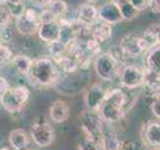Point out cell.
Masks as SVG:
<instances>
[{
	"label": "cell",
	"instance_id": "6da1fadb",
	"mask_svg": "<svg viewBox=\"0 0 160 150\" xmlns=\"http://www.w3.org/2000/svg\"><path fill=\"white\" fill-rule=\"evenodd\" d=\"M60 73L61 70L51 57H39L32 60L28 77L35 85L50 87L59 81Z\"/></svg>",
	"mask_w": 160,
	"mask_h": 150
},
{
	"label": "cell",
	"instance_id": "7a4b0ae2",
	"mask_svg": "<svg viewBox=\"0 0 160 150\" xmlns=\"http://www.w3.org/2000/svg\"><path fill=\"white\" fill-rule=\"evenodd\" d=\"M30 97V90L24 85L9 87L1 96V106L9 113L20 112L27 104Z\"/></svg>",
	"mask_w": 160,
	"mask_h": 150
},
{
	"label": "cell",
	"instance_id": "3957f363",
	"mask_svg": "<svg viewBox=\"0 0 160 150\" xmlns=\"http://www.w3.org/2000/svg\"><path fill=\"white\" fill-rule=\"evenodd\" d=\"M79 119L80 127L85 135L84 137L99 142L104 132V122L100 117L98 111H92V110L86 109L79 115Z\"/></svg>",
	"mask_w": 160,
	"mask_h": 150
},
{
	"label": "cell",
	"instance_id": "277c9868",
	"mask_svg": "<svg viewBox=\"0 0 160 150\" xmlns=\"http://www.w3.org/2000/svg\"><path fill=\"white\" fill-rule=\"evenodd\" d=\"M94 69L97 76L104 81H113L120 74L118 59L109 52L97 55L94 60Z\"/></svg>",
	"mask_w": 160,
	"mask_h": 150
},
{
	"label": "cell",
	"instance_id": "5b68a950",
	"mask_svg": "<svg viewBox=\"0 0 160 150\" xmlns=\"http://www.w3.org/2000/svg\"><path fill=\"white\" fill-rule=\"evenodd\" d=\"M31 140L39 147H48L52 145L56 139V133L53 126L47 121H36L30 128Z\"/></svg>",
	"mask_w": 160,
	"mask_h": 150
},
{
	"label": "cell",
	"instance_id": "8992f818",
	"mask_svg": "<svg viewBox=\"0 0 160 150\" xmlns=\"http://www.w3.org/2000/svg\"><path fill=\"white\" fill-rule=\"evenodd\" d=\"M40 23V13L33 8H25L24 11L16 17L15 27L21 35L28 36L37 33Z\"/></svg>",
	"mask_w": 160,
	"mask_h": 150
},
{
	"label": "cell",
	"instance_id": "52a82bcc",
	"mask_svg": "<svg viewBox=\"0 0 160 150\" xmlns=\"http://www.w3.org/2000/svg\"><path fill=\"white\" fill-rule=\"evenodd\" d=\"M120 83L127 89L138 88L144 85V69L135 65H127L119 74Z\"/></svg>",
	"mask_w": 160,
	"mask_h": 150
},
{
	"label": "cell",
	"instance_id": "ba28073f",
	"mask_svg": "<svg viewBox=\"0 0 160 150\" xmlns=\"http://www.w3.org/2000/svg\"><path fill=\"white\" fill-rule=\"evenodd\" d=\"M107 89L99 83L92 84L84 93V104L88 110L98 111L106 97Z\"/></svg>",
	"mask_w": 160,
	"mask_h": 150
},
{
	"label": "cell",
	"instance_id": "9c48e42d",
	"mask_svg": "<svg viewBox=\"0 0 160 150\" xmlns=\"http://www.w3.org/2000/svg\"><path fill=\"white\" fill-rule=\"evenodd\" d=\"M38 36L44 42H53L61 39V24L58 19L52 21H45L40 23L38 28Z\"/></svg>",
	"mask_w": 160,
	"mask_h": 150
},
{
	"label": "cell",
	"instance_id": "30bf717a",
	"mask_svg": "<svg viewBox=\"0 0 160 150\" xmlns=\"http://www.w3.org/2000/svg\"><path fill=\"white\" fill-rule=\"evenodd\" d=\"M98 18L101 21L110 25L121 22L123 18L120 12L119 4L112 0V1L101 5L98 9Z\"/></svg>",
	"mask_w": 160,
	"mask_h": 150
},
{
	"label": "cell",
	"instance_id": "8fae6325",
	"mask_svg": "<svg viewBox=\"0 0 160 150\" xmlns=\"http://www.w3.org/2000/svg\"><path fill=\"white\" fill-rule=\"evenodd\" d=\"M120 51L126 57H137L142 54V48L139 44V36L134 33L126 34L120 40Z\"/></svg>",
	"mask_w": 160,
	"mask_h": 150
},
{
	"label": "cell",
	"instance_id": "7c38bea8",
	"mask_svg": "<svg viewBox=\"0 0 160 150\" xmlns=\"http://www.w3.org/2000/svg\"><path fill=\"white\" fill-rule=\"evenodd\" d=\"M98 113L103 120V122L117 123L120 120H122L125 113H126V110L104 100L101 107L98 110Z\"/></svg>",
	"mask_w": 160,
	"mask_h": 150
},
{
	"label": "cell",
	"instance_id": "4fadbf2b",
	"mask_svg": "<svg viewBox=\"0 0 160 150\" xmlns=\"http://www.w3.org/2000/svg\"><path fill=\"white\" fill-rule=\"evenodd\" d=\"M142 141L151 149H160V121H149L145 125Z\"/></svg>",
	"mask_w": 160,
	"mask_h": 150
},
{
	"label": "cell",
	"instance_id": "5bb4252c",
	"mask_svg": "<svg viewBox=\"0 0 160 150\" xmlns=\"http://www.w3.org/2000/svg\"><path fill=\"white\" fill-rule=\"evenodd\" d=\"M49 118L53 122L61 124L66 122L70 117V109L67 103L63 100L57 99L51 103L48 109Z\"/></svg>",
	"mask_w": 160,
	"mask_h": 150
},
{
	"label": "cell",
	"instance_id": "9a60e30c",
	"mask_svg": "<svg viewBox=\"0 0 160 150\" xmlns=\"http://www.w3.org/2000/svg\"><path fill=\"white\" fill-rule=\"evenodd\" d=\"M30 141V134L22 128L13 129L8 135V143L13 150H27Z\"/></svg>",
	"mask_w": 160,
	"mask_h": 150
},
{
	"label": "cell",
	"instance_id": "2e32d148",
	"mask_svg": "<svg viewBox=\"0 0 160 150\" xmlns=\"http://www.w3.org/2000/svg\"><path fill=\"white\" fill-rule=\"evenodd\" d=\"M90 34L91 37L96 39L101 44L106 42L112 36V27L108 23H105L100 20V22H95L90 27Z\"/></svg>",
	"mask_w": 160,
	"mask_h": 150
},
{
	"label": "cell",
	"instance_id": "e0dca14e",
	"mask_svg": "<svg viewBox=\"0 0 160 150\" xmlns=\"http://www.w3.org/2000/svg\"><path fill=\"white\" fill-rule=\"evenodd\" d=\"M151 95L156 98L160 97V77L159 73L153 71L150 68L144 69V85Z\"/></svg>",
	"mask_w": 160,
	"mask_h": 150
},
{
	"label": "cell",
	"instance_id": "ac0fdd59",
	"mask_svg": "<svg viewBox=\"0 0 160 150\" xmlns=\"http://www.w3.org/2000/svg\"><path fill=\"white\" fill-rule=\"evenodd\" d=\"M98 19V9L95 8L93 5L85 3L81 5L78 10L77 20L82 24L91 26Z\"/></svg>",
	"mask_w": 160,
	"mask_h": 150
},
{
	"label": "cell",
	"instance_id": "d6986e66",
	"mask_svg": "<svg viewBox=\"0 0 160 150\" xmlns=\"http://www.w3.org/2000/svg\"><path fill=\"white\" fill-rule=\"evenodd\" d=\"M123 143V140L112 132H103L99 140L101 150H122Z\"/></svg>",
	"mask_w": 160,
	"mask_h": 150
},
{
	"label": "cell",
	"instance_id": "ffe728a7",
	"mask_svg": "<svg viewBox=\"0 0 160 150\" xmlns=\"http://www.w3.org/2000/svg\"><path fill=\"white\" fill-rule=\"evenodd\" d=\"M105 101H108L120 108L125 109L126 108V105L128 104V96H127V94L120 88L110 89V90H107Z\"/></svg>",
	"mask_w": 160,
	"mask_h": 150
},
{
	"label": "cell",
	"instance_id": "44dd1931",
	"mask_svg": "<svg viewBox=\"0 0 160 150\" xmlns=\"http://www.w3.org/2000/svg\"><path fill=\"white\" fill-rule=\"evenodd\" d=\"M139 44L142 48V51H148L151 50L153 47L158 45L156 33H155L154 29L152 27L145 30L141 36H139Z\"/></svg>",
	"mask_w": 160,
	"mask_h": 150
},
{
	"label": "cell",
	"instance_id": "7402d4cb",
	"mask_svg": "<svg viewBox=\"0 0 160 150\" xmlns=\"http://www.w3.org/2000/svg\"><path fill=\"white\" fill-rule=\"evenodd\" d=\"M32 60L33 59H31L29 56H26V55H17V56H13L11 62L13 63L14 68L20 74L28 76L29 70L32 64Z\"/></svg>",
	"mask_w": 160,
	"mask_h": 150
},
{
	"label": "cell",
	"instance_id": "603a6c76",
	"mask_svg": "<svg viewBox=\"0 0 160 150\" xmlns=\"http://www.w3.org/2000/svg\"><path fill=\"white\" fill-rule=\"evenodd\" d=\"M147 67L153 71L160 73V45H156L149 50L147 56Z\"/></svg>",
	"mask_w": 160,
	"mask_h": 150
},
{
	"label": "cell",
	"instance_id": "cb8c5ba5",
	"mask_svg": "<svg viewBox=\"0 0 160 150\" xmlns=\"http://www.w3.org/2000/svg\"><path fill=\"white\" fill-rule=\"evenodd\" d=\"M46 9L51 12L57 19L62 17L67 11V3L63 0H51L46 6Z\"/></svg>",
	"mask_w": 160,
	"mask_h": 150
},
{
	"label": "cell",
	"instance_id": "d4e9b609",
	"mask_svg": "<svg viewBox=\"0 0 160 150\" xmlns=\"http://www.w3.org/2000/svg\"><path fill=\"white\" fill-rule=\"evenodd\" d=\"M49 46V52L51 55V58L53 60H57L60 57L66 53V46L62 40H56V41L48 43Z\"/></svg>",
	"mask_w": 160,
	"mask_h": 150
},
{
	"label": "cell",
	"instance_id": "484cf974",
	"mask_svg": "<svg viewBox=\"0 0 160 150\" xmlns=\"http://www.w3.org/2000/svg\"><path fill=\"white\" fill-rule=\"evenodd\" d=\"M120 12H121V16L123 20H132L139 14V11L135 8L131 2H125L119 4Z\"/></svg>",
	"mask_w": 160,
	"mask_h": 150
},
{
	"label": "cell",
	"instance_id": "4316f807",
	"mask_svg": "<svg viewBox=\"0 0 160 150\" xmlns=\"http://www.w3.org/2000/svg\"><path fill=\"white\" fill-rule=\"evenodd\" d=\"M12 12L7 4L0 3V28L8 26L12 18Z\"/></svg>",
	"mask_w": 160,
	"mask_h": 150
},
{
	"label": "cell",
	"instance_id": "83f0119b",
	"mask_svg": "<svg viewBox=\"0 0 160 150\" xmlns=\"http://www.w3.org/2000/svg\"><path fill=\"white\" fill-rule=\"evenodd\" d=\"M77 150H101V147H100L99 142L87 137H83L78 144Z\"/></svg>",
	"mask_w": 160,
	"mask_h": 150
},
{
	"label": "cell",
	"instance_id": "f1b7e54d",
	"mask_svg": "<svg viewBox=\"0 0 160 150\" xmlns=\"http://www.w3.org/2000/svg\"><path fill=\"white\" fill-rule=\"evenodd\" d=\"M13 59V55L11 50L7 46L0 43V66H4L7 63L11 62Z\"/></svg>",
	"mask_w": 160,
	"mask_h": 150
},
{
	"label": "cell",
	"instance_id": "f546056e",
	"mask_svg": "<svg viewBox=\"0 0 160 150\" xmlns=\"http://www.w3.org/2000/svg\"><path fill=\"white\" fill-rule=\"evenodd\" d=\"M85 50L91 55L97 54L100 51V43L93 37H90L86 40V43H85Z\"/></svg>",
	"mask_w": 160,
	"mask_h": 150
},
{
	"label": "cell",
	"instance_id": "4dcf8cb0",
	"mask_svg": "<svg viewBox=\"0 0 160 150\" xmlns=\"http://www.w3.org/2000/svg\"><path fill=\"white\" fill-rule=\"evenodd\" d=\"M145 144L141 140H128L124 141L122 150H144Z\"/></svg>",
	"mask_w": 160,
	"mask_h": 150
},
{
	"label": "cell",
	"instance_id": "1f68e13d",
	"mask_svg": "<svg viewBox=\"0 0 160 150\" xmlns=\"http://www.w3.org/2000/svg\"><path fill=\"white\" fill-rule=\"evenodd\" d=\"M150 109H151V112L154 116L160 120V97L154 99V101L151 103Z\"/></svg>",
	"mask_w": 160,
	"mask_h": 150
},
{
	"label": "cell",
	"instance_id": "d6a6232c",
	"mask_svg": "<svg viewBox=\"0 0 160 150\" xmlns=\"http://www.w3.org/2000/svg\"><path fill=\"white\" fill-rule=\"evenodd\" d=\"M130 2L139 12L148 7V0H130Z\"/></svg>",
	"mask_w": 160,
	"mask_h": 150
},
{
	"label": "cell",
	"instance_id": "836d02e7",
	"mask_svg": "<svg viewBox=\"0 0 160 150\" xmlns=\"http://www.w3.org/2000/svg\"><path fill=\"white\" fill-rule=\"evenodd\" d=\"M148 8L153 13H160V0H148Z\"/></svg>",
	"mask_w": 160,
	"mask_h": 150
},
{
	"label": "cell",
	"instance_id": "e575fe53",
	"mask_svg": "<svg viewBox=\"0 0 160 150\" xmlns=\"http://www.w3.org/2000/svg\"><path fill=\"white\" fill-rule=\"evenodd\" d=\"M8 88H9V84L7 82V80L4 77L0 76V96H1Z\"/></svg>",
	"mask_w": 160,
	"mask_h": 150
},
{
	"label": "cell",
	"instance_id": "d590c367",
	"mask_svg": "<svg viewBox=\"0 0 160 150\" xmlns=\"http://www.w3.org/2000/svg\"><path fill=\"white\" fill-rule=\"evenodd\" d=\"M51 0H30V2L32 4L36 5V6H41V7H46L50 3Z\"/></svg>",
	"mask_w": 160,
	"mask_h": 150
},
{
	"label": "cell",
	"instance_id": "8d00e7d4",
	"mask_svg": "<svg viewBox=\"0 0 160 150\" xmlns=\"http://www.w3.org/2000/svg\"><path fill=\"white\" fill-rule=\"evenodd\" d=\"M8 6H17V5L22 4L23 0H4Z\"/></svg>",
	"mask_w": 160,
	"mask_h": 150
},
{
	"label": "cell",
	"instance_id": "74e56055",
	"mask_svg": "<svg viewBox=\"0 0 160 150\" xmlns=\"http://www.w3.org/2000/svg\"><path fill=\"white\" fill-rule=\"evenodd\" d=\"M152 28L154 29L155 33H156V37H157V42L160 45V25H154L152 26Z\"/></svg>",
	"mask_w": 160,
	"mask_h": 150
},
{
	"label": "cell",
	"instance_id": "f35d334b",
	"mask_svg": "<svg viewBox=\"0 0 160 150\" xmlns=\"http://www.w3.org/2000/svg\"><path fill=\"white\" fill-rule=\"evenodd\" d=\"M116 3L120 4V3H125V2H130V0H113Z\"/></svg>",
	"mask_w": 160,
	"mask_h": 150
},
{
	"label": "cell",
	"instance_id": "ab89813d",
	"mask_svg": "<svg viewBox=\"0 0 160 150\" xmlns=\"http://www.w3.org/2000/svg\"><path fill=\"white\" fill-rule=\"evenodd\" d=\"M0 150H10V149H8L7 147H3L2 149H0Z\"/></svg>",
	"mask_w": 160,
	"mask_h": 150
},
{
	"label": "cell",
	"instance_id": "60d3db41",
	"mask_svg": "<svg viewBox=\"0 0 160 150\" xmlns=\"http://www.w3.org/2000/svg\"><path fill=\"white\" fill-rule=\"evenodd\" d=\"M88 2H94V1H97V0H87Z\"/></svg>",
	"mask_w": 160,
	"mask_h": 150
},
{
	"label": "cell",
	"instance_id": "b9f144b4",
	"mask_svg": "<svg viewBox=\"0 0 160 150\" xmlns=\"http://www.w3.org/2000/svg\"><path fill=\"white\" fill-rule=\"evenodd\" d=\"M150 150H160V149H150Z\"/></svg>",
	"mask_w": 160,
	"mask_h": 150
},
{
	"label": "cell",
	"instance_id": "7bdbcfd3",
	"mask_svg": "<svg viewBox=\"0 0 160 150\" xmlns=\"http://www.w3.org/2000/svg\"><path fill=\"white\" fill-rule=\"evenodd\" d=\"M27 150H36V149H27Z\"/></svg>",
	"mask_w": 160,
	"mask_h": 150
},
{
	"label": "cell",
	"instance_id": "ee69618b",
	"mask_svg": "<svg viewBox=\"0 0 160 150\" xmlns=\"http://www.w3.org/2000/svg\"><path fill=\"white\" fill-rule=\"evenodd\" d=\"M159 77H160V73H159Z\"/></svg>",
	"mask_w": 160,
	"mask_h": 150
},
{
	"label": "cell",
	"instance_id": "f6af8a7d",
	"mask_svg": "<svg viewBox=\"0 0 160 150\" xmlns=\"http://www.w3.org/2000/svg\"><path fill=\"white\" fill-rule=\"evenodd\" d=\"M0 105H1V102H0Z\"/></svg>",
	"mask_w": 160,
	"mask_h": 150
}]
</instances>
